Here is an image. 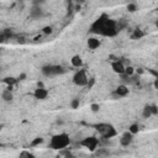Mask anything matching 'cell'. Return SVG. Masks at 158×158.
Segmentation results:
<instances>
[{"mask_svg": "<svg viewBox=\"0 0 158 158\" xmlns=\"http://www.w3.org/2000/svg\"><path fill=\"white\" fill-rule=\"evenodd\" d=\"M153 85H154V88L156 89H158V77L154 79V83H153Z\"/></svg>", "mask_w": 158, "mask_h": 158, "instance_id": "31", "label": "cell"}, {"mask_svg": "<svg viewBox=\"0 0 158 158\" xmlns=\"http://www.w3.org/2000/svg\"><path fill=\"white\" fill-rule=\"evenodd\" d=\"M91 31L94 34H100L103 36H115L118 34V29H116V22L114 20H110L103 15L101 18H99L91 26Z\"/></svg>", "mask_w": 158, "mask_h": 158, "instance_id": "1", "label": "cell"}, {"mask_svg": "<svg viewBox=\"0 0 158 158\" xmlns=\"http://www.w3.org/2000/svg\"><path fill=\"white\" fill-rule=\"evenodd\" d=\"M3 34L5 35V37H6V38H10V37H12V32H11V31H9V30H5V31L3 32Z\"/></svg>", "mask_w": 158, "mask_h": 158, "instance_id": "28", "label": "cell"}, {"mask_svg": "<svg viewBox=\"0 0 158 158\" xmlns=\"http://www.w3.org/2000/svg\"><path fill=\"white\" fill-rule=\"evenodd\" d=\"M25 77H26V76H25V74H21V76H20V78H19V79H20V80H22V79H24Z\"/></svg>", "mask_w": 158, "mask_h": 158, "instance_id": "32", "label": "cell"}, {"mask_svg": "<svg viewBox=\"0 0 158 158\" xmlns=\"http://www.w3.org/2000/svg\"><path fill=\"white\" fill-rule=\"evenodd\" d=\"M142 115H143V118H146V119L151 118V116H152V110H151V105H146V106L143 107Z\"/></svg>", "mask_w": 158, "mask_h": 158, "instance_id": "15", "label": "cell"}, {"mask_svg": "<svg viewBox=\"0 0 158 158\" xmlns=\"http://www.w3.org/2000/svg\"><path fill=\"white\" fill-rule=\"evenodd\" d=\"M95 154L96 156H109V151H106V149L104 148H96L95 149Z\"/></svg>", "mask_w": 158, "mask_h": 158, "instance_id": "18", "label": "cell"}, {"mask_svg": "<svg viewBox=\"0 0 158 158\" xmlns=\"http://www.w3.org/2000/svg\"><path fill=\"white\" fill-rule=\"evenodd\" d=\"M1 98H3V100L6 101V103H10L12 101V99H14V95L11 93V90L10 89H5L3 93H1Z\"/></svg>", "mask_w": 158, "mask_h": 158, "instance_id": "13", "label": "cell"}, {"mask_svg": "<svg viewBox=\"0 0 158 158\" xmlns=\"http://www.w3.org/2000/svg\"><path fill=\"white\" fill-rule=\"evenodd\" d=\"M95 129L104 138H111L118 135L115 127L110 123H98V125H95Z\"/></svg>", "mask_w": 158, "mask_h": 158, "instance_id": "3", "label": "cell"}, {"mask_svg": "<svg viewBox=\"0 0 158 158\" xmlns=\"http://www.w3.org/2000/svg\"><path fill=\"white\" fill-rule=\"evenodd\" d=\"M30 16L32 19H40L41 16H43V10L41 9V6L34 5V6H32V9L30 10Z\"/></svg>", "mask_w": 158, "mask_h": 158, "instance_id": "10", "label": "cell"}, {"mask_svg": "<svg viewBox=\"0 0 158 158\" xmlns=\"http://www.w3.org/2000/svg\"><path fill=\"white\" fill-rule=\"evenodd\" d=\"M71 106H72V109H78L79 107V99H73L72 103H71Z\"/></svg>", "mask_w": 158, "mask_h": 158, "instance_id": "23", "label": "cell"}, {"mask_svg": "<svg viewBox=\"0 0 158 158\" xmlns=\"http://www.w3.org/2000/svg\"><path fill=\"white\" fill-rule=\"evenodd\" d=\"M127 10H129L130 12H135V11L137 10V6H136V4H134V3H130V4H127Z\"/></svg>", "mask_w": 158, "mask_h": 158, "instance_id": "22", "label": "cell"}, {"mask_svg": "<svg viewBox=\"0 0 158 158\" xmlns=\"http://www.w3.org/2000/svg\"><path fill=\"white\" fill-rule=\"evenodd\" d=\"M20 157H29V158H34V154H31L30 152H26V151H24L20 153Z\"/></svg>", "mask_w": 158, "mask_h": 158, "instance_id": "27", "label": "cell"}, {"mask_svg": "<svg viewBox=\"0 0 158 158\" xmlns=\"http://www.w3.org/2000/svg\"><path fill=\"white\" fill-rule=\"evenodd\" d=\"M127 94H129V88L126 85L121 84V85H119L118 88L115 89V91L112 93V96L116 98V99H119V98H122V96H126Z\"/></svg>", "mask_w": 158, "mask_h": 158, "instance_id": "7", "label": "cell"}, {"mask_svg": "<svg viewBox=\"0 0 158 158\" xmlns=\"http://www.w3.org/2000/svg\"><path fill=\"white\" fill-rule=\"evenodd\" d=\"M151 110H152V115H154V116L158 115V106L157 105H151Z\"/></svg>", "mask_w": 158, "mask_h": 158, "instance_id": "26", "label": "cell"}, {"mask_svg": "<svg viewBox=\"0 0 158 158\" xmlns=\"http://www.w3.org/2000/svg\"><path fill=\"white\" fill-rule=\"evenodd\" d=\"M65 72L64 67L62 65H45L42 68V74L46 77H54V76H60Z\"/></svg>", "mask_w": 158, "mask_h": 158, "instance_id": "4", "label": "cell"}, {"mask_svg": "<svg viewBox=\"0 0 158 158\" xmlns=\"http://www.w3.org/2000/svg\"><path fill=\"white\" fill-rule=\"evenodd\" d=\"M157 10H158V9H157Z\"/></svg>", "mask_w": 158, "mask_h": 158, "instance_id": "34", "label": "cell"}, {"mask_svg": "<svg viewBox=\"0 0 158 158\" xmlns=\"http://www.w3.org/2000/svg\"><path fill=\"white\" fill-rule=\"evenodd\" d=\"M129 131L131 132V134H134V135L138 134V131H140V127H138V125H137V123H132L131 126L129 127Z\"/></svg>", "mask_w": 158, "mask_h": 158, "instance_id": "17", "label": "cell"}, {"mask_svg": "<svg viewBox=\"0 0 158 158\" xmlns=\"http://www.w3.org/2000/svg\"><path fill=\"white\" fill-rule=\"evenodd\" d=\"M73 83L78 87H84L88 84V77H87V73L85 71H78L76 74L73 76Z\"/></svg>", "mask_w": 158, "mask_h": 158, "instance_id": "5", "label": "cell"}, {"mask_svg": "<svg viewBox=\"0 0 158 158\" xmlns=\"http://www.w3.org/2000/svg\"><path fill=\"white\" fill-rule=\"evenodd\" d=\"M69 143H71L69 136L67 134H60V135H56L52 137L49 147L53 149H64L69 146Z\"/></svg>", "mask_w": 158, "mask_h": 158, "instance_id": "2", "label": "cell"}, {"mask_svg": "<svg viewBox=\"0 0 158 158\" xmlns=\"http://www.w3.org/2000/svg\"><path fill=\"white\" fill-rule=\"evenodd\" d=\"M111 68H112V71L115 72V73H118L119 76L120 74H122V73H125V65H123V63L121 62V61H114L112 63H111Z\"/></svg>", "mask_w": 158, "mask_h": 158, "instance_id": "9", "label": "cell"}, {"mask_svg": "<svg viewBox=\"0 0 158 158\" xmlns=\"http://www.w3.org/2000/svg\"><path fill=\"white\" fill-rule=\"evenodd\" d=\"M46 1V0H32V3H34V5H37V6H40L41 4H43Z\"/></svg>", "mask_w": 158, "mask_h": 158, "instance_id": "29", "label": "cell"}, {"mask_svg": "<svg viewBox=\"0 0 158 158\" xmlns=\"http://www.w3.org/2000/svg\"><path fill=\"white\" fill-rule=\"evenodd\" d=\"M42 142H43V138H42V137H36V138L31 142V146H32V147H36V146L41 145Z\"/></svg>", "mask_w": 158, "mask_h": 158, "instance_id": "21", "label": "cell"}, {"mask_svg": "<svg viewBox=\"0 0 158 158\" xmlns=\"http://www.w3.org/2000/svg\"><path fill=\"white\" fill-rule=\"evenodd\" d=\"M34 96L37 99V100H45V99L48 96V91L45 88H38L37 87V89L34 93Z\"/></svg>", "mask_w": 158, "mask_h": 158, "instance_id": "11", "label": "cell"}, {"mask_svg": "<svg viewBox=\"0 0 158 158\" xmlns=\"http://www.w3.org/2000/svg\"><path fill=\"white\" fill-rule=\"evenodd\" d=\"M131 37H132V38H135V40L142 38V37H143V31L141 30V29H136V30H134V34H132Z\"/></svg>", "mask_w": 158, "mask_h": 158, "instance_id": "16", "label": "cell"}, {"mask_svg": "<svg viewBox=\"0 0 158 158\" xmlns=\"http://www.w3.org/2000/svg\"><path fill=\"white\" fill-rule=\"evenodd\" d=\"M90 109H91V111H93V112H98L99 109H100V106H99V104H91Z\"/></svg>", "mask_w": 158, "mask_h": 158, "instance_id": "25", "label": "cell"}, {"mask_svg": "<svg viewBox=\"0 0 158 158\" xmlns=\"http://www.w3.org/2000/svg\"><path fill=\"white\" fill-rule=\"evenodd\" d=\"M87 45L90 49H96V48H99V46H100V41H99L96 37H90L87 41Z\"/></svg>", "mask_w": 158, "mask_h": 158, "instance_id": "12", "label": "cell"}, {"mask_svg": "<svg viewBox=\"0 0 158 158\" xmlns=\"http://www.w3.org/2000/svg\"><path fill=\"white\" fill-rule=\"evenodd\" d=\"M135 72H136V69L134 68V67H131V65H129V67H126L125 68V73L127 74V76H130V77H132L135 74Z\"/></svg>", "mask_w": 158, "mask_h": 158, "instance_id": "20", "label": "cell"}, {"mask_svg": "<svg viewBox=\"0 0 158 158\" xmlns=\"http://www.w3.org/2000/svg\"><path fill=\"white\" fill-rule=\"evenodd\" d=\"M156 27H157V29H158V20H157V21H156Z\"/></svg>", "mask_w": 158, "mask_h": 158, "instance_id": "33", "label": "cell"}, {"mask_svg": "<svg viewBox=\"0 0 158 158\" xmlns=\"http://www.w3.org/2000/svg\"><path fill=\"white\" fill-rule=\"evenodd\" d=\"M136 73H137V74H143L145 71H143L142 68H137V69H136Z\"/></svg>", "mask_w": 158, "mask_h": 158, "instance_id": "30", "label": "cell"}, {"mask_svg": "<svg viewBox=\"0 0 158 158\" xmlns=\"http://www.w3.org/2000/svg\"><path fill=\"white\" fill-rule=\"evenodd\" d=\"M71 63H72L73 67H76V68H80V67H83V60H82V57H80V56H74V57H72Z\"/></svg>", "mask_w": 158, "mask_h": 158, "instance_id": "14", "label": "cell"}, {"mask_svg": "<svg viewBox=\"0 0 158 158\" xmlns=\"http://www.w3.org/2000/svg\"><path fill=\"white\" fill-rule=\"evenodd\" d=\"M5 84H7V85H14L16 82H18V79H15V78H11V77H7V78H5L4 80H3Z\"/></svg>", "mask_w": 158, "mask_h": 158, "instance_id": "19", "label": "cell"}, {"mask_svg": "<svg viewBox=\"0 0 158 158\" xmlns=\"http://www.w3.org/2000/svg\"><path fill=\"white\" fill-rule=\"evenodd\" d=\"M42 32L45 35H51L52 32H53V29L51 27V26H46V27H43V30H42Z\"/></svg>", "mask_w": 158, "mask_h": 158, "instance_id": "24", "label": "cell"}, {"mask_svg": "<svg viewBox=\"0 0 158 158\" xmlns=\"http://www.w3.org/2000/svg\"><path fill=\"white\" fill-rule=\"evenodd\" d=\"M80 145L84 146L85 148H88L89 151L95 152V149L98 148V145H99V140L94 136H90V137H87V138L83 140L80 142Z\"/></svg>", "mask_w": 158, "mask_h": 158, "instance_id": "6", "label": "cell"}, {"mask_svg": "<svg viewBox=\"0 0 158 158\" xmlns=\"http://www.w3.org/2000/svg\"><path fill=\"white\" fill-rule=\"evenodd\" d=\"M132 141H134V134H131L130 131H127V132H125V134L121 136L120 143L123 147H127V146H130L132 143Z\"/></svg>", "mask_w": 158, "mask_h": 158, "instance_id": "8", "label": "cell"}]
</instances>
